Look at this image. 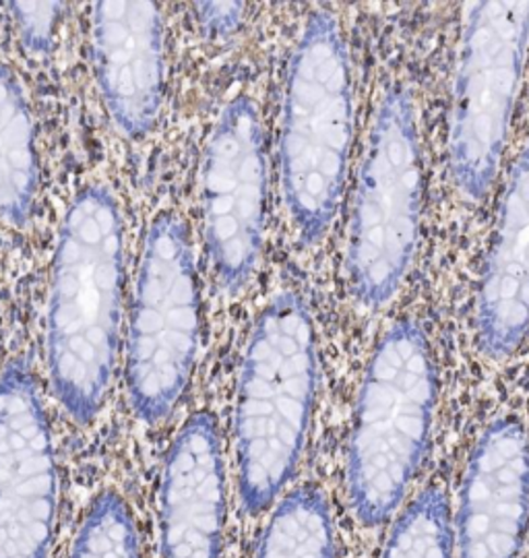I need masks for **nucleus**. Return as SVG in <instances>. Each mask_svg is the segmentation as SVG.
I'll use <instances>...</instances> for the list:
<instances>
[{
	"mask_svg": "<svg viewBox=\"0 0 529 558\" xmlns=\"http://www.w3.org/2000/svg\"><path fill=\"white\" fill-rule=\"evenodd\" d=\"M205 240L219 283L240 292L255 274L265 228L267 160L255 101L238 96L217 119L203 166Z\"/></svg>",
	"mask_w": 529,
	"mask_h": 558,
	"instance_id": "8",
	"label": "nucleus"
},
{
	"mask_svg": "<svg viewBox=\"0 0 529 558\" xmlns=\"http://www.w3.org/2000/svg\"><path fill=\"white\" fill-rule=\"evenodd\" d=\"M436 405V366L424 331L399 320L369 362L348 447L353 513L374 527L392 518L426 458Z\"/></svg>",
	"mask_w": 529,
	"mask_h": 558,
	"instance_id": "3",
	"label": "nucleus"
},
{
	"mask_svg": "<svg viewBox=\"0 0 529 558\" xmlns=\"http://www.w3.org/2000/svg\"><path fill=\"white\" fill-rule=\"evenodd\" d=\"M94 60L99 92L118 129L147 135L161 106L164 44L154 2H98L94 7Z\"/></svg>",
	"mask_w": 529,
	"mask_h": 558,
	"instance_id": "12",
	"label": "nucleus"
},
{
	"mask_svg": "<svg viewBox=\"0 0 529 558\" xmlns=\"http://www.w3.org/2000/svg\"><path fill=\"white\" fill-rule=\"evenodd\" d=\"M59 472L50 424L29 366L0 375V558H50Z\"/></svg>",
	"mask_w": 529,
	"mask_h": 558,
	"instance_id": "9",
	"label": "nucleus"
},
{
	"mask_svg": "<svg viewBox=\"0 0 529 558\" xmlns=\"http://www.w3.org/2000/svg\"><path fill=\"white\" fill-rule=\"evenodd\" d=\"M69 558H141L135 519L117 493L89 505Z\"/></svg>",
	"mask_w": 529,
	"mask_h": 558,
	"instance_id": "17",
	"label": "nucleus"
},
{
	"mask_svg": "<svg viewBox=\"0 0 529 558\" xmlns=\"http://www.w3.org/2000/svg\"><path fill=\"white\" fill-rule=\"evenodd\" d=\"M199 20L209 36L226 38L235 34L242 21L244 4L240 2H201L196 4Z\"/></svg>",
	"mask_w": 529,
	"mask_h": 558,
	"instance_id": "19",
	"label": "nucleus"
},
{
	"mask_svg": "<svg viewBox=\"0 0 529 558\" xmlns=\"http://www.w3.org/2000/svg\"><path fill=\"white\" fill-rule=\"evenodd\" d=\"M422 156L412 98L383 96L353 195L348 276L364 306L387 304L406 278L418 244Z\"/></svg>",
	"mask_w": 529,
	"mask_h": 558,
	"instance_id": "5",
	"label": "nucleus"
},
{
	"mask_svg": "<svg viewBox=\"0 0 529 558\" xmlns=\"http://www.w3.org/2000/svg\"><path fill=\"white\" fill-rule=\"evenodd\" d=\"M486 356H510L529 333V140L510 166L476 304Z\"/></svg>",
	"mask_w": 529,
	"mask_h": 558,
	"instance_id": "13",
	"label": "nucleus"
},
{
	"mask_svg": "<svg viewBox=\"0 0 529 558\" xmlns=\"http://www.w3.org/2000/svg\"><path fill=\"white\" fill-rule=\"evenodd\" d=\"M318 383L314 325L304 300L277 294L256 317L235 410L238 490L256 515L294 476L313 418Z\"/></svg>",
	"mask_w": 529,
	"mask_h": 558,
	"instance_id": "2",
	"label": "nucleus"
},
{
	"mask_svg": "<svg viewBox=\"0 0 529 558\" xmlns=\"http://www.w3.org/2000/svg\"><path fill=\"white\" fill-rule=\"evenodd\" d=\"M199 350V294L193 246L184 221H152L127 339V383L133 412L159 424L177 410Z\"/></svg>",
	"mask_w": 529,
	"mask_h": 558,
	"instance_id": "6",
	"label": "nucleus"
},
{
	"mask_svg": "<svg viewBox=\"0 0 529 558\" xmlns=\"http://www.w3.org/2000/svg\"><path fill=\"white\" fill-rule=\"evenodd\" d=\"M60 9H62L60 2H13L11 4V11L17 21L21 41L29 52L44 54L50 50Z\"/></svg>",
	"mask_w": 529,
	"mask_h": 558,
	"instance_id": "18",
	"label": "nucleus"
},
{
	"mask_svg": "<svg viewBox=\"0 0 529 558\" xmlns=\"http://www.w3.org/2000/svg\"><path fill=\"white\" fill-rule=\"evenodd\" d=\"M122 223L104 186L71 203L52 265L48 368L62 408L79 424L98 416L115 375L122 311Z\"/></svg>",
	"mask_w": 529,
	"mask_h": 558,
	"instance_id": "1",
	"label": "nucleus"
},
{
	"mask_svg": "<svg viewBox=\"0 0 529 558\" xmlns=\"http://www.w3.org/2000/svg\"><path fill=\"white\" fill-rule=\"evenodd\" d=\"M453 89L449 168L470 199L489 195L526 69L529 2H476Z\"/></svg>",
	"mask_w": 529,
	"mask_h": 558,
	"instance_id": "7",
	"label": "nucleus"
},
{
	"mask_svg": "<svg viewBox=\"0 0 529 558\" xmlns=\"http://www.w3.org/2000/svg\"><path fill=\"white\" fill-rule=\"evenodd\" d=\"M529 523V437L494 420L473 445L457 513V557L519 558Z\"/></svg>",
	"mask_w": 529,
	"mask_h": 558,
	"instance_id": "10",
	"label": "nucleus"
},
{
	"mask_svg": "<svg viewBox=\"0 0 529 558\" xmlns=\"http://www.w3.org/2000/svg\"><path fill=\"white\" fill-rule=\"evenodd\" d=\"M256 558H337L329 502L316 488H298L277 502Z\"/></svg>",
	"mask_w": 529,
	"mask_h": 558,
	"instance_id": "15",
	"label": "nucleus"
},
{
	"mask_svg": "<svg viewBox=\"0 0 529 558\" xmlns=\"http://www.w3.org/2000/svg\"><path fill=\"white\" fill-rule=\"evenodd\" d=\"M383 558H453L449 500L441 488H426L401 511Z\"/></svg>",
	"mask_w": 529,
	"mask_h": 558,
	"instance_id": "16",
	"label": "nucleus"
},
{
	"mask_svg": "<svg viewBox=\"0 0 529 558\" xmlns=\"http://www.w3.org/2000/svg\"><path fill=\"white\" fill-rule=\"evenodd\" d=\"M226 470L217 422L199 412L166 456L159 490L161 558H221Z\"/></svg>",
	"mask_w": 529,
	"mask_h": 558,
	"instance_id": "11",
	"label": "nucleus"
},
{
	"mask_svg": "<svg viewBox=\"0 0 529 558\" xmlns=\"http://www.w3.org/2000/svg\"><path fill=\"white\" fill-rule=\"evenodd\" d=\"M352 69L339 23L313 13L290 60L284 98L279 168L284 199L304 242L334 221L350 160Z\"/></svg>",
	"mask_w": 529,
	"mask_h": 558,
	"instance_id": "4",
	"label": "nucleus"
},
{
	"mask_svg": "<svg viewBox=\"0 0 529 558\" xmlns=\"http://www.w3.org/2000/svg\"><path fill=\"white\" fill-rule=\"evenodd\" d=\"M38 191L34 124L21 85L0 60V218L23 226Z\"/></svg>",
	"mask_w": 529,
	"mask_h": 558,
	"instance_id": "14",
	"label": "nucleus"
}]
</instances>
